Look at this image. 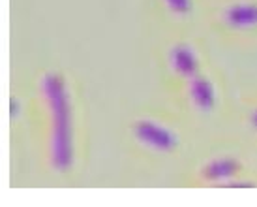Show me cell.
Segmentation results:
<instances>
[{"label":"cell","instance_id":"6da1fadb","mask_svg":"<svg viewBox=\"0 0 257 207\" xmlns=\"http://www.w3.org/2000/svg\"><path fill=\"white\" fill-rule=\"evenodd\" d=\"M45 98L49 102L51 117H53V164L57 170L64 172L73 162V132L72 117H70V98L66 91L64 79L58 74H49L43 79Z\"/></svg>","mask_w":257,"mask_h":207},{"label":"cell","instance_id":"7a4b0ae2","mask_svg":"<svg viewBox=\"0 0 257 207\" xmlns=\"http://www.w3.org/2000/svg\"><path fill=\"white\" fill-rule=\"evenodd\" d=\"M136 136L141 143H145V145H149V147H152V149L156 151H162V153H169V151H173L177 147V137H175V134L152 121L137 122Z\"/></svg>","mask_w":257,"mask_h":207},{"label":"cell","instance_id":"3957f363","mask_svg":"<svg viewBox=\"0 0 257 207\" xmlns=\"http://www.w3.org/2000/svg\"><path fill=\"white\" fill-rule=\"evenodd\" d=\"M225 19L235 29H250L257 25V2H242L227 10Z\"/></svg>","mask_w":257,"mask_h":207},{"label":"cell","instance_id":"277c9868","mask_svg":"<svg viewBox=\"0 0 257 207\" xmlns=\"http://www.w3.org/2000/svg\"><path fill=\"white\" fill-rule=\"evenodd\" d=\"M190 93H192L193 104L203 109V111H210L216 106V93L214 87L210 85V81L205 78L195 76L192 78V87H190Z\"/></svg>","mask_w":257,"mask_h":207},{"label":"cell","instance_id":"5b68a950","mask_svg":"<svg viewBox=\"0 0 257 207\" xmlns=\"http://www.w3.org/2000/svg\"><path fill=\"white\" fill-rule=\"evenodd\" d=\"M171 62L182 78H195L199 64H197V57L193 55V51L190 47H186V45L175 47L171 53Z\"/></svg>","mask_w":257,"mask_h":207},{"label":"cell","instance_id":"8992f818","mask_svg":"<svg viewBox=\"0 0 257 207\" xmlns=\"http://www.w3.org/2000/svg\"><path fill=\"white\" fill-rule=\"evenodd\" d=\"M238 172V162L233 158H218L205 168V177L210 181H225Z\"/></svg>","mask_w":257,"mask_h":207},{"label":"cell","instance_id":"52a82bcc","mask_svg":"<svg viewBox=\"0 0 257 207\" xmlns=\"http://www.w3.org/2000/svg\"><path fill=\"white\" fill-rule=\"evenodd\" d=\"M165 2L171 8L173 14L177 15H188L192 12V0H165Z\"/></svg>","mask_w":257,"mask_h":207},{"label":"cell","instance_id":"ba28073f","mask_svg":"<svg viewBox=\"0 0 257 207\" xmlns=\"http://www.w3.org/2000/svg\"><path fill=\"white\" fill-rule=\"evenodd\" d=\"M17 113H19V106H17V102L14 100V102H12V115L15 117Z\"/></svg>","mask_w":257,"mask_h":207},{"label":"cell","instance_id":"9c48e42d","mask_svg":"<svg viewBox=\"0 0 257 207\" xmlns=\"http://www.w3.org/2000/svg\"><path fill=\"white\" fill-rule=\"evenodd\" d=\"M253 124H255V126H257V113L253 115Z\"/></svg>","mask_w":257,"mask_h":207}]
</instances>
